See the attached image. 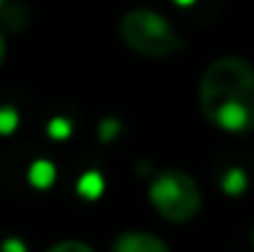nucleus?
Wrapping results in <instances>:
<instances>
[{"label": "nucleus", "mask_w": 254, "mask_h": 252, "mask_svg": "<svg viewBox=\"0 0 254 252\" xmlns=\"http://www.w3.org/2000/svg\"><path fill=\"white\" fill-rule=\"evenodd\" d=\"M197 99L202 116L220 131H254V65L237 55L212 60L200 77Z\"/></svg>", "instance_id": "obj_1"}, {"label": "nucleus", "mask_w": 254, "mask_h": 252, "mask_svg": "<svg viewBox=\"0 0 254 252\" xmlns=\"http://www.w3.org/2000/svg\"><path fill=\"white\" fill-rule=\"evenodd\" d=\"M119 37L124 45L148 60H166L185 50V40L168 20L151 7H133L119 20Z\"/></svg>", "instance_id": "obj_2"}, {"label": "nucleus", "mask_w": 254, "mask_h": 252, "mask_svg": "<svg viewBox=\"0 0 254 252\" xmlns=\"http://www.w3.org/2000/svg\"><path fill=\"white\" fill-rule=\"evenodd\" d=\"M148 200L156 213L168 223H190L202 208V193L197 180L178 168L158 173L148 185Z\"/></svg>", "instance_id": "obj_3"}, {"label": "nucleus", "mask_w": 254, "mask_h": 252, "mask_svg": "<svg viewBox=\"0 0 254 252\" xmlns=\"http://www.w3.org/2000/svg\"><path fill=\"white\" fill-rule=\"evenodd\" d=\"M111 252H170V248L153 233L126 230V233H119L114 238Z\"/></svg>", "instance_id": "obj_4"}, {"label": "nucleus", "mask_w": 254, "mask_h": 252, "mask_svg": "<svg viewBox=\"0 0 254 252\" xmlns=\"http://www.w3.org/2000/svg\"><path fill=\"white\" fill-rule=\"evenodd\" d=\"M30 183L35 185V188H40V190H45V188H50L52 183H55V178H57V168L52 166L50 161H45V159H40V161H35L32 166H30Z\"/></svg>", "instance_id": "obj_5"}, {"label": "nucleus", "mask_w": 254, "mask_h": 252, "mask_svg": "<svg viewBox=\"0 0 254 252\" xmlns=\"http://www.w3.org/2000/svg\"><path fill=\"white\" fill-rule=\"evenodd\" d=\"M77 190L86 200H96L104 193V178H101V173L99 170H86L84 175L79 178V183H77Z\"/></svg>", "instance_id": "obj_6"}, {"label": "nucleus", "mask_w": 254, "mask_h": 252, "mask_svg": "<svg viewBox=\"0 0 254 252\" xmlns=\"http://www.w3.org/2000/svg\"><path fill=\"white\" fill-rule=\"evenodd\" d=\"M222 188H225L227 195H240V193L247 188V175H245L240 168H232V170L225 173V178H222Z\"/></svg>", "instance_id": "obj_7"}, {"label": "nucleus", "mask_w": 254, "mask_h": 252, "mask_svg": "<svg viewBox=\"0 0 254 252\" xmlns=\"http://www.w3.org/2000/svg\"><path fill=\"white\" fill-rule=\"evenodd\" d=\"M45 252H96L91 245H86L82 240H62V243H55L52 248H47Z\"/></svg>", "instance_id": "obj_8"}, {"label": "nucleus", "mask_w": 254, "mask_h": 252, "mask_svg": "<svg viewBox=\"0 0 254 252\" xmlns=\"http://www.w3.org/2000/svg\"><path fill=\"white\" fill-rule=\"evenodd\" d=\"M15 126H17V111L12 106H2L0 109V134L7 136L15 131Z\"/></svg>", "instance_id": "obj_9"}, {"label": "nucleus", "mask_w": 254, "mask_h": 252, "mask_svg": "<svg viewBox=\"0 0 254 252\" xmlns=\"http://www.w3.org/2000/svg\"><path fill=\"white\" fill-rule=\"evenodd\" d=\"M47 131H50L52 139H67V136L72 134V124H69L67 119L57 116V119H52V121L47 124Z\"/></svg>", "instance_id": "obj_10"}, {"label": "nucleus", "mask_w": 254, "mask_h": 252, "mask_svg": "<svg viewBox=\"0 0 254 252\" xmlns=\"http://www.w3.org/2000/svg\"><path fill=\"white\" fill-rule=\"evenodd\" d=\"M119 129H121V126H119L116 119H104L101 126H99V139H101V141H111V139H116Z\"/></svg>", "instance_id": "obj_11"}, {"label": "nucleus", "mask_w": 254, "mask_h": 252, "mask_svg": "<svg viewBox=\"0 0 254 252\" xmlns=\"http://www.w3.org/2000/svg\"><path fill=\"white\" fill-rule=\"evenodd\" d=\"M2 252H25V245L17 238H10V240L2 243Z\"/></svg>", "instance_id": "obj_12"}, {"label": "nucleus", "mask_w": 254, "mask_h": 252, "mask_svg": "<svg viewBox=\"0 0 254 252\" xmlns=\"http://www.w3.org/2000/svg\"><path fill=\"white\" fill-rule=\"evenodd\" d=\"M5 55H7V42H5V35H2V30H0V67H2V62H5Z\"/></svg>", "instance_id": "obj_13"}, {"label": "nucleus", "mask_w": 254, "mask_h": 252, "mask_svg": "<svg viewBox=\"0 0 254 252\" xmlns=\"http://www.w3.org/2000/svg\"><path fill=\"white\" fill-rule=\"evenodd\" d=\"M250 243H252V250H254V225H252V233H250Z\"/></svg>", "instance_id": "obj_14"}, {"label": "nucleus", "mask_w": 254, "mask_h": 252, "mask_svg": "<svg viewBox=\"0 0 254 252\" xmlns=\"http://www.w3.org/2000/svg\"><path fill=\"white\" fill-rule=\"evenodd\" d=\"M178 2H180V5H188V2H190V0H178Z\"/></svg>", "instance_id": "obj_15"}, {"label": "nucleus", "mask_w": 254, "mask_h": 252, "mask_svg": "<svg viewBox=\"0 0 254 252\" xmlns=\"http://www.w3.org/2000/svg\"><path fill=\"white\" fill-rule=\"evenodd\" d=\"M5 2H7V0H0V10H2V7H5Z\"/></svg>", "instance_id": "obj_16"}]
</instances>
